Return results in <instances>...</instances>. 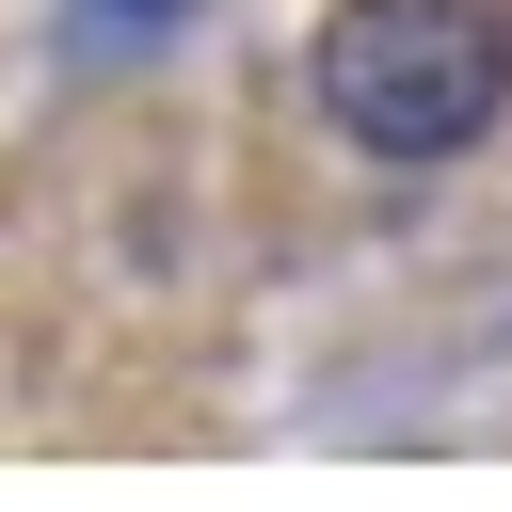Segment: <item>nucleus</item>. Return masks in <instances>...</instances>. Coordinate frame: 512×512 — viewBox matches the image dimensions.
I'll list each match as a JSON object with an SVG mask.
<instances>
[{
	"label": "nucleus",
	"instance_id": "f257e3e1",
	"mask_svg": "<svg viewBox=\"0 0 512 512\" xmlns=\"http://www.w3.org/2000/svg\"><path fill=\"white\" fill-rule=\"evenodd\" d=\"M336 144L368 160H448L512 112V16L496 0H336L320 48H304Z\"/></svg>",
	"mask_w": 512,
	"mask_h": 512
},
{
	"label": "nucleus",
	"instance_id": "f03ea898",
	"mask_svg": "<svg viewBox=\"0 0 512 512\" xmlns=\"http://www.w3.org/2000/svg\"><path fill=\"white\" fill-rule=\"evenodd\" d=\"M128 16H144V32H160V16H176V0H80V32H96V48H112V32H128Z\"/></svg>",
	"mask_w": 512,
	"mask_h": 512
}]
</instances>
